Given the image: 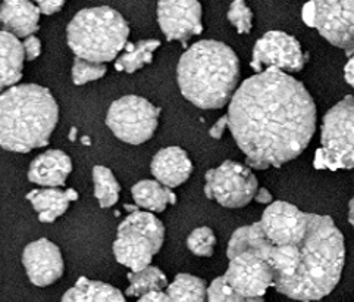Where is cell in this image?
<instances>
[{
	"label": "cell",
	"mask_w": 354,
	"mask_h": 302,
	"mask_svg": "<svg viewBox=\"0 0 354 302\" xmlns=\"http://www.w3.org/2000/svg\"><path fill=\"white\" fill-rule=\"evenodd\" d=\"M228 129L249 168L281 167L309 146L316 130V105L299 80L262 71L244 80L228 107Z\"/></svg>",
	"instance_id": "cell-1"
},
{
	"label": "cell",
	"mask_w": 354,
	"mask_h": 302,
	"mask_svg": "<svg viewBox=\"0 0 354 302\" xmlns=\"http://www.w3.org/2000/svg\"><path fill=\"white\" fill-rule=\"evenodd\" d=\"M344 263V238L334 220L309 213L308 230L297 243L296 267L277 290L294 301H319L338 285Z\"/></svg>",
	"instance_id": "cell-2"
},
{
	"label": "cell",
	"mask_w": 354,
	"mask_h": 302,
	"mask_svg": "<svg viewBox=\"0 0 354 302\" xmlns=\"http://www.w3.org/2000/svg\"><path fill=\"white\" fill-rule=\"evenodd\" d=\"M183 96L202 109H221L240 81V61L222 42L202 40L188 48L176 66Z\"/></svg>",
	"instance_id": "cell-3"
},
{
	"label": "cell",
	"mask_w": 354,
	"mask_h": 302,
	"mask_svg": "<svg viewBox=\"0 0 354 302\" xmlns=\"http://www.w3.org/2000/svg\"><path fill=\"white\" fill-rule=\"evenodd\" d=\"M59 121V107L49 89L17 85L0 93V146L26 154L46 146Z\"/></svg>",
	"instance_id": "cell-4"
},
{
	"label": "cell",
	"mask_w": 354,
	"mask_h": 302,
	"mask_svg": "<svg viewBox=\"0 0 354 302\" xmlns=\"http://www.w3.org/2000/svg\"><path fill=\"white\" fill-rule=\"evenodd\" d=\"M128 22L109 6L82 9L66 28L69 49L80 60L96 64L113 61L125 49Z\"/></svg>",
	"instance_id": "cell-5"
},
{
	"label": "cell",
	"mask_w": 354,
	"mask_h": 302,
	"mask_svg": "<svg viewBox=\"0 0 354 302\" xmlns=\"http://www.w3.org/2000/svg\"><path fill=\"white\" fill-rule=\"evenodd\" d=\"M165 240V226L147 211H133L118 227L113 243L116 261L131 272H140L150 265Z\"/></svg>",
	"instance_id": "cell-6"
},
{
	"label": "cell",
	"mask_w": 354,
	"mask_h": 302,
	"mask_svg": "<svg viewBox=\"0 0 354 302\" xmlns=\"http://www.w3.org/2000/svg\"><path fill=\"white\" fill-rule=\"evenodd\" d=\"M313 164L319 170L354 168V96H346L325 114Z\"/></svg>",
	"instance_id": "cell-7"
},
{
	"label": "cell",
	"mask_w": 354,
	"mask_h": 302,
	"mask_svg": "<svg viewBox=\"0 0 354 302\" xmlns=\"http://www.w3.org/2000/svg\"><path fill=\"white\" fill-rule=\"evenodd\" d=\"M159 115L160 108L147 99L128 95L112 103L106 115V124L120 141L141 145L155 134Z\"/></svg>",
	"instance_id": "cell-8"
},
{
	"label": "cell",
	"mask_w": 354,
	"mask_h": 302,
	"mask_svg": "<svg viewBox=\"0 0 354 302\" xmlns=\"http://www.w3.org/2000/svg\"><path fill=\"white\" fill-rule=\"evenodd\" d=\"M259 189L253 171L235 161H225L206 172L205 195L225 208L249 205Z\"/></svg>",
	"instance_id": "cell-9"
},
{
	"label": "cell",
	"mask_w": 354,
	"mask_h": 302,
	"mask_svg": "<svg viewBox=\"0 0 354 302\" xmlns=\"http://www.w3.org/2000/svg\"><path fill=\"white\" fill-rule=\"evenodd\" d=\"M308 62L300 42L284 31H268L253 48L252 68L256 73H299Z\"/></svg>",
	"instance_id": "cell-10"
},
{
	"label": "cell",
	"mask_w": 354,
	"mask_h": 302,
	"mask_svg": "<svg viewBox=\"0 0 354 302\" xmlns=\"http://www.w3.org/2000/svg\"><path fill=\"white\" fill-rule=\"evenodd\" d=\"M313 27L348 56L354 55V0H313Z\"/></svg>",
	"instance_id": "cell-11"
},
{
	"label": "cell",
	"mask_w": 354,
	"mask_h": 302,
	"mask_svg": "<svg viewBox=\"0 0 354 302\" xmlns=\"http://www.w3.org/2000/svg\"><path fill=\"white\" fill-rule=\"evenodd\" d=\"M222 277L234 292L247 298H263L266 290L274 286L272 269L253 249H245L232 257Z\"/></svg>",
	"instance_id": "cell-12"
},
{
	"label": "cell",
	"mask_w": 354,
	"mask_h": 302,
	"mask_svg": "<svg viewBox=\"0 0 354 302\" xmlns=\"http://www.w3.org/2000/svg\"><path fill=\"white\" fill-rule=\"evenodd\" d=\"M198 0H159L158 22L169 42H183L203 31Z\"/></svg>",
	"instance_id": "cell-13"
},
{
	"label": "cell",
	"mask_w": 354,
	"mask_h": 302,
	"mask_svg": "<svg viewBox=\"0 0 354 302\" xmlns=\"http://www.w3.org/2000/svg\"><path fill=\"white\" fill-rule=\"evenodd\" d=\"M309 213L300 211L288 202L270 204L261 220L266 239L274 245H292L303 239L308 230Z\"/></svg>",
	"instance_id": "cell-14"
},
{
	"label": "cell",
	"mask_w": 354,
	"mask_h": 302,
	"mask_svg": "<svg viewBox=\"0 0 354 302\" xmlns=\"http://www.w3.org/2000/svg\"><path fill=\"white\" fill-rule=\"evenodd\" d=\"M22 265L31 283L40 287L53 285L64 274L61 249L44 238L26 247L22 252Z\"/></svg>",
	"instance_id": "cell-15"
},
{
	"label": "cell",
	"mask_w": 354,
	"mask_h": 302,
	"mask_svg": "<svg viewBox=\"0 0 354 302\" xmlns=\"http://www.w3.org/2000/svg\"><path fill=\"white\" fill-rule=\"evenodd\" d=\"M151 174L155 179L169 189L178 188L190 179L193 162L184 149L171 146L160 149L151 159Z\"/></svg>",
	"instance_id": "cell-16"
},
{
	"label": "cell",
	"mask_w": 354,
	"mask_h": 302,
	"mask_svg": "<svg viewBox=\"0 0 354 302\" xmlns=\"http://www.w3.org/2000/svg\"><path fill=\"white\" fill-rule=\"evenodd\" d=\"M73 172V161L64 150L52 149L35 158L28 170V180L44 188H62Z\"/></svg>",
	"instance_id": "cell-17"
},
{
	"label": "cell",
	"mask_w": 354,
	"mask_h": 302,
	"mask_svg": "<svg viewBox=\"0 0 354 302\" xmlns=\"http://www.w3.org/2000/svg\"><path fill=\"white\" fill-rule=\"evenodd\" d=\"M40 10L30 0H3L0 5V24L15 37L27 39L39 30Z\"/></svg>",
	"instance_id": "cell-18"
},
{
	"label": "cell",
	"mask_w": 354,
	"mask_h": 302,
	"mask_svg": "<svg viewBox=\"0 0 354 302\" xmlns=\"http://www.w3.org/2000/svg\"><path fill=\"white\" fill-rule=\"evenodd\" d=\"M26 55L22 43L5 30H0V93L17 86L22 78Z\"/></svg>",
	"instance_id": "cell-19"
},
{
	"label": "cell",
	"mask_w": 354,
	"mask_h": 302,
	"mask_svg": "<svg viewBox=\"0 0 354 302\" xmlns=\"http://www.w3.org/2000/svg\"><path fill=\"white\" fill-rule=\"evenodd\" d=\"M34 211L39 214L41 223H53L56 218L64 215L69 204L78 199V193L74 189L61 190L57 188L35 189L27 195Z\"/></svg>",
	"instance_id": "cell-20"
},
{
	"label": "cell",
	"mask_w": 354,
	"mask_h": 302,
	"mask_svg": "<svg viewBox=\"0 0 354 302\" xmlns=\"http://www.w3.org/2000/svg\"><path fill=\"white\" fill-rule=\"evenodd\" d=\"M61 302H127L124 295L116 287L80 277L77 283L66 290Z\"/></svg>",
	"instance_id": "cell-21"
},
{
	"label": "cell",
	"mask_w": 354,
	"mask_h": 302,
	"mask_svg": "<svg viewBox=\"0 0 354 302\" xmlns=\"http://www.w3.org/2000/svg\"><path fill=\"white\" fill-rule=\"evenodd\" d=\"M133 199L137 206L151 213H162L167 210L168 205L176 202V196L172 189L163 186L158 180H141L133 190Z\"/></svg>",
	"instance_id": "cell-22"
},
{
	"label": "cell",
	"mask_w": 354,
	"mask_h": 302,
	"mask_svg": "<svg viewBox=\"0 0 354 302\" xmlns=\"http://www.w3.org/2000/svg\"><path fill=\"white\" fill-rule=\"evenodd\" d=\"M167 295L171 302H207V286L203 278L183 273L168 285Z\"/></svg>",
	"instance_id": "cell-23"
},
{
	"label": "cell",
	"mask_w": 354,
	"mask_h": 302,
	"mask_svg": "<svg viewBox=\"0 0 354 302\" xmlns=\"http://www.w3.org/2000/svg\"><path fill=\"white\" fill-rule=\"evenodd\" d=\"M160 46L159 40H141L134 44H127L125 52L118 57L115 68L122 73H136L153 61V53Z\"/></svg>",
	"instance_id": "cell-24"
},
{
	"label": "cell",
	"mask_w": 354,
	"mask_h": 302,
	"mask_svg": "<svg viewBox=\"0 0 354 302\" xmlns=\"http://www.w3.org/2000/svg\"><path fill=\"white\" fill-rule=\"evenodd\" d=\"M129 286L127 295L129 296H143L150 292H159L168 287L167 276H165L158 267L149 265L140 272H131L128 274Z\"/></svg>",
	"instance_id": "cell-25"
},
{
	"label": "cell",
	"mask_w": 354,
	"mask_h": 302,
	"mask_svg": "<svg viewBox=\"0 0 354 302\" xmlns=\"http://www.w3.org/2000/svg\"><path fill=\"white\" fill-rule=\"evenodd\" d=\"M93 184L94 196L102 208H111L120 199L121 186L108 167L96 166L93 168Z\"/></svg>",
	"instance_id": "cell-26"
},
{
	"label": "cell",
	"mask_w": 354,
	"mask_h": 302,
	"mask_svg": "<svg viewBox=\"0 0 354 302\" xmlns=\"http://www.w3.org/2000/svg\"><path fill=\"white\" fill-rule=\"evenodd\" d=\"M216 238L210 227H198L187 239V247L197 257L209 258L215 252Z\"/></svg>",
	"instance_id": "cell-27"
},
{
	"label": "cell",
	"mask_w": 354,
	"mask_h": 302,
	"mask_svg": "<svg viewBox=\"0 0 354 302\" xmlns=\"http://www.w3.org/2000/svg\"><path fill=\"white\" fill-rule=\"evenodd\" d=\"M207 302H265L263 298L243 296L225 283L223 277L215 278L207 287Z\"/></svg>",
	"instance_id": "cell-28"
},
{
	"label": "cell",
	"mask_w": 354,
	"mask_h": 302,
	"mask_svg": "<svg viewBox=\"0 0 354 302\" xmlns=\"http://www.w3.org/2000/svg\"><path fill=\"white\" fill-rule=\"evenodd\" d=\"M104 74H106L104 64L90 62L86 60H80V57H75L74 65H73V71H71L74 85H77V86L90 83V81L100 80L104 77Z\"/></svg>",
	"instance_id": "cell-29"
},
{
	"label": "cell",
	"mask_w": 354,
	"mask_h": 302,
	"mask_svg": "<svg viewBox=\"0 0 354 302\" xmlns=\"http://www.w3.org/2000/svg\"><path fill=\"white\" fill-rule=\"evenodd\" d=\"M227 17H228V21L232 24V27L240 34H247L252 31L253 14L250 8L247 6L245 0H232Z\"/></svg>",
	"instance_id": "cell-30"
},
{
	"label": "cell",
	"mask_w": 354,
	"mask_h": 302,
	"mask_svg": "<svg viewBox=\"0 0 354 302\" xmlns=\"http://www.w3.org/2000/svg\"><path fill=\"white\" fill-rule=\"evenodd\" d=\"M22 48H24V55H26V60L34 61L37 60L41 53V42L39 40V37H35L32 34V36L24 39Z\"/></svg>",
	"instance_id": "cell-31"
},
{
	"label": "cell",
	"mask_w": 354,
	"mask_h": 302,
	"mask_svg": "<svg viewBox=\"0 0 354 302\" xmlns=\"http://www.w3.org/2000/svg\"><path fill=\"white\" fill-rule=\"evenodd\" d=\"M34 3L39 8L40 14L53 15L64 8L65 0H34Z\"/></svg>",
	"instance_id": "cell-32"
},
{
	"label": "cell",
	"mask_w": 354,
	"mask_h": 302,
	"mask_svg": "<svg viewBox=\"0 0 354 302\" xmlns=\"http://www.w3.org/2000/svg\"><path fill=\"white\" fill-rule=\"evenodd\" d=\"M227 129H228V117H227V115H223L221 120H218L214 125L210 127L209 136L216 139V141H219V139H222V136L225 134Z\"/></svg>",
	"instance_id": "cell-33"
},
{
	"label": "cell",
	"mask_w": 354,
	"mask_h": 302,
	"mask_svg": "<svg viewBox=\"0 0 354 302\" xmlns=\"http://www.w3.org/2000/svg\"><path fill=\"white\" fill-rule=\"evenodd\" d=\"M138 302H171V301H169V296L167 295V292L159 290V292H150V294L140 296Z\"/></svg>",
	"instance_id": "cell-34"
},
{
	"label": "cell",
	"mask_w": 354,
	"mask_h": 302,
	"mask_svg": "<svg viewBox=\"0 0 354 302\" xmlns=\"http://www.w3.org/2000/svg\"><path fill=\"white\" fill-rule=\"evenodd\" d=\"M254 201L259 204H272L274 202V196L266 188H259L256 195H254Z\"/></svg>",
	"instance_id": "cell-35"
},
{
	"label": "cell",
	"mask_w": 354,
	"mask_h": 302,
	"mask_svg": "<svg viewBox=\"0 0 354 302\" xmlns=\"http://www.w3.org/2000/svg\"><path fill=\"white\" fill-rule=\"evenodd\" d=\"M313 19H315V6H313V2H309L303 8V21L308 26L313 27Z\"/></svg>",
	"instance_id": "cell-36"
},
{
	"label": "cell",
	"mask_w": 354,
	"mask_h": 302,
	"mask_svg": "<svg viewBox=\"0 0 354 302\" xmlns=\"http://www.w3.org/2000/svg\"><path fill=\"white\" fill-rule=\"evenodd\" d=\"M344 78L347 83L354 89V55L350 56L348 62L344 66Z\"/></svg>",
	"instance_id": "cell-37"
},
{
	"label": "cell",
	"mask_w": 354,
	"mask_h": 302,
	"mask_svg": "<svg viewBox=\"0 0 354 302\" xmlns=\"http://www.w3.org/2000/svg\"><path fill=\"white\" fill-rule=\"evenodd\" d=\"M348 222H350L351 227L354 229V196L351 197V201L348 204Z\"/></svg>",
	"instance_id": "cell-38"
}]
</instances>
